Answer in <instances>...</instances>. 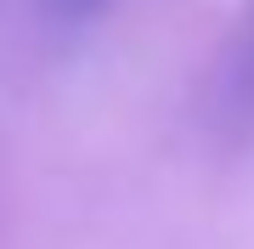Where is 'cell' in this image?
I'll list each match as a JSON object with an SVG mask.
<instances>
[{"label": "cell", "mask_w": 254, "mask_h": 249, "mask_svg": "<svg viewBox=\"0 0 254 249\" xmlns=\"http://www.w3.org/2000/svg\"><path fill=\"white\" fill-rule=\"evenodd\" d=\"M232 91H237V102H254V28L243 34V51L232 63Z\"/></svg>", "instance_id": "1"}]
</instances>
